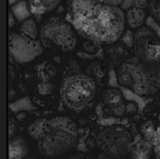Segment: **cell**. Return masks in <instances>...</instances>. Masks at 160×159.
<instances>
[{"instance_id": "cell-28", "label": "cell", "mask_w": 160, "mask_h": 159, "mask_svg": "<svg viewBox=\"0 0 160 159\" xmlns=\"http://www.w3.org/2000/svg\"><path fill=\"white\" fill-rule=\"evenodd\" d=\"M99 159H110V158H109V157H107V156H104V155H101Z\"/></svg>"}, {"instance_id": "cell-7", "label": "cell", "mask_w": 160, "mask_h": 159, "mask_svg": "<svg viewBox=\"0 0 160 159\" xmlns=\"http://www.w3.org/2000/svg\"><path fill=\"white\" fill-rule=\"evenodd\" d=\"M9 51L17 62L29 63L42 53V45L35 40H29L21 34H14L10 36Z\"/></svg>"}, {"instance_id": "cell-6", "label": "cell", "mask_w": 160, "mask_h": 159, "mask_svg": "<svg viewBox=\"0 0 160 159\" xmlns=\"http://www.w3.org/2000/svg\"><path fill=\"white\" fill-rule=\"evenodd\" d=\"M135 51L142 63L160 62V38L149 28H139L135 33Z\"/></svg>"}, {"instance_id": "cell-4", "label": "cell", "mask_w": 160, "mask_h": 159, "mask_svg": "<svg viewBox=\"0 0 160 159\" xmlns=\"http://www.w3.org/2000/svg\"><path fill=\"white\" fill-rule=\"evenodd\" d=\"M73 30L68 20L53 17L47 19L41 28V40L47 46L57 47L64 52L71 51L77 44Z\"/></svg>"}, {"instance_id": "cell-23", "label": "cell", "mask_w": 160, "mask_h": 159, "mask_svg": "<svg viewBox=\"0 0 160 159\" xmlns=\"http://www.w3.org/2000/svg\"><path fill=\"white\" fill-rule=\"evenodd\" d=\"M100 3H107V5H111V6H115V7H121V5L123 3L124 0H98Z\"/></svg>"}, {"instance_id": "cell-1", "label": "cell", "mask_w": 160, "mask_h": 159, "mask_svg": "<svg viewBox=\"0 0 160 159\" xmlns=\"http://www.w3.org/2000/svg\"><path fill=\"white\" fill-rule=\"evenodd\" d=\"M67 20L82 38L103 44H111L122 38L126 23L120 7L98 0H72Z\"/></svg>"}, {"instance_id": "cell-25", "label": "cell", "mask_w": 160, "mask_h": 159, "mask_svg": "<svg viewBox=\"0 0 160 159\" xmlns=\"http://www.w3.org/2000/svg\"><path fill=\"white\" fill-rule=\"evenodd\" d=\"M16 21H17V19H16V17L13 16V13L9 12V17H8V27H9V29H11V28L13 27Z\"/></svg>"}, {"instance_id": "cell-22", "label": "cell", "mask_w": 160, "mask_h": 159, "mask_svg": "<svg viewBox=\"0 0 160 159\" xmlns=\"http://www.w3.org/2000/svg\"><path fill=\"white\" fill-rule=\"evenodd\" d=\"M149 1H150V0H133L134 7L144 9V8H146L149 6Z\"/></svg>"}, {"instance_id": "cell-26", "label": "cell", "mask_w": 160, "mask_h": 159, "mask_svg": "<svg viewBox=\"0 0 160 159\" xmlns=\"http://www.w3.org/2000/svg\"><path fill=\"white\" fill-rule=\"evenodd\" d=\"M155 145H160V127L156 130V144Z\"/></svg>"}, {"instance_id": "cell-15", "label": "cell", "mask_w": 160, "mask_h": 159, "mask_svg": "<svg viewBox=\"0 0 160 159\" xmlns=\"http://www.w3.org/2000/svg\"><path fill=\"white\" fill-rule=\"evenodd\" d=\"M9 108H10V110L14 113L22 112V111L28 112V111L34 110V105H33V103H32L30 97H23V98H21V99L17 100V101L12 102V103H10Z\"/></svg>"}, {"instance_id": "cell-17", "label": "cell", "mask_w": 160, "mask_h": 159, "mask_svg": "<svg viewBox=\"0 0 160 159\" xmlns=\"http://www.w3.org/2000/svg\"><path fill=\"white\" fill-rule=\"evenodd\" d=\"M142 132L144 135V139H146L148 143H150L152 146L156 144V130L153 128L152 124L150 122H146L142 126Z\"/></svg>"}, {"instance_id": "cell-18", "label": "cell", "mask_w": 160, "mask_h": 159, "mask_svg": "<svg viewBox=\"0 0 160 159\" xmlns=\"http://www.w3.org/2000/svg\"><path fill=\"white\" fill-rule=\"evenodd\" d=\"M148 8L150 16L160 24V0H150Z\"/></svg>"}, {"instance_id": "cell-9", "label": "cell", "mask_w": 160, "mask_h": 159, "mask_svg": "<svg viewBox=\"0 0 160 159\" xmlns=\"http://www.w3.org/2000/svg\"><path fill=\"white\" fill-rule=\"evenodd\" d=\"M125 18H126V23L131 29H139L146 22L147 16L144 9L134 7L126 12Z\"/></svg>"}, {"instance_id": "cell-16", "label": "cell", "mask_w": 160, "mask_h": 159, "mask_svg": "<svg viewBox=\"0 0 160 159\" xmlns=\"http://www.w3.org/2000/svg\"><path fill=\"white\" fill-rule=\"evenodd\" d=\"M46 119H40L38 121L33 122L29 127V134L35 141H38L42 136L43 132L45 130V125H46Z\"/></svg>"}, {"instance_id": "cell-14", "label": "cell", "mask_w": 160, "mask_h": 159, "mask_svg": "<svg viewBox=\"0 0 160 159\" xmlns=\"http://www.w3.org/2000/svg\"><path fill=\"white\" fill-rule=\"evenodd\" d=\"M19 34H21L23 38H29V40H35L36 35H38V28H36L35 21L30 18L27 21L22 22Z\"/></svg>"}, {"instance_id": "cell-2", "label": "cell", "mask_w": 160, "mask_h": 159, "mask_svg": "<svg viewBox=\"0 0 160 159\" xmlns=\"http://www.w3.org/2000/svg\"><path fill=\"white\" fill-rule=\"evenodd\" d=\"M76 124L66 116L47 120L45 130L38 141V150L45 157H58L70 151L77 144Z\"/></svg>"}, {"instance_id": "cell-27", "label": "cell", "mask_w": 160, "mask_h": 159, "mask_svg": "<svg viewBox=\"0 0 160 159\" xmlns=\"http://www.w3.org/2000/svg\"><path fill=\"white\" fill-rule=\"evenodd\" d=\"M19 1H22V0H9V3H10V6H13V5H16L17 3H19Z\"/></svg>"}, {"instance_id": "cell-11", "label": "cell", "mask_w": 160, "mask_h": 159, "mask_svg": "<svg viewBox=\"0 0 160 159\" xmlns=\"http://www.w3.org/2000/svg\"><path fill=\"white\" fill-rule=\"evenodd\" d=\"M153 146L150 143L146 141V139H140L138 141L135 145L133 146V156L135 159H148L150 156L151 151H152Z\"/></svg>"}, {"instance_id": "cell-29", "label": "cell", "mask_w": 160, "mask_h": 159, "mask_svg": "<svg viewBox=\"0 0 160 159\" xmlns=\"http://www.w3.org/2000/svg\"><path fill=\"white\" fill-rule=\"evenodd\" d=\"M158 77H159L158 79H159V84H160V71H159V75H158Z\"/></svg>"}, {"instance_id": "cell-3", "label": "cell", "mask_w": 160, "mask_h": 159, "mask_svg": "<svg viewBox=\"0 0 160 159\" xmlns=\"http://www.w3.org/2000/svg\"><path fill=\"white\" fill-rule=\"evenodd\" d=\"M96 89V82L88 76H68L60 87V98L68 109L79 111L92 101Z\"/></svg>"}, {"instance_id": "cell-30", "label": "cell", "mask_w": 160, "mask_h": 159, "mask_svg": "<svg viewBox=\"0 0 160 159\" xmlns=\"http://www.w3.org/2000/svg\"><path fill=\"white\" fill-rule=\"evenodd\" d=\"M28 159H34V158H28Z\"/></svg>"}, {"instance_id": "cell-19", "label": "cell", "mask_w": 160, "mask_h": 159, "mask_svg": "<svg viewBox=\"0 0 160 159\" xmlns=\"http://www.w3.org/2000/svg\"><path fill=\"white\" fill-rule=\"evenodd\" d=\"M146 24H147V27H148L149 29L151 30V31L155 32V33L157 34V35L160 38V24L151 16L147 17V19H146Z\"/></svg>"}, {"instance_id": "cell-12", "label": "cell", "mask_w": 160, "mask_h": 159, "mask_svg": "<svg viewBox=\"0 0 160 159\" xmlns=\"http://www.w3.org/2000/svg\"><path fill=\"white\" fill-rule=\"evenodd\" d=\"M11 12L13 13L17 21H19V22L27 21L28 19H30V17L32 14L31 10H30L29 3H27V1H24V0L19 1L16 5L11 6Z\"/></svg>"}, {"instance_id": "cell-13", "label": "cell", "mask_w": 160, "mask_h": 159, "mask_svg": "<svg viewBox=\"0 0 160 159\" xmlns=\"http://www.w3.org/2000/svg\"><path fill=\"white\" fill-rule=\"evenodd\" d=\"M103 101L114 110L118 106H122L123 95L116 89H107L103 92Z\"/></svg>"}, {"instance_id": "cell-10", "label": "cell", "mask_w": 160, "mask_h": 159, "mask_svg": "<svg viewBox=\"0 0 160 159\" xmlns=\"http://www.w3.org/2000/svg\"><path fill=\"white\" fill-rule=\"evenodd\" d=\"M27 152V144L20 137L12 139L9 143V159H24Z\"/></svg>"}, {"instance_id": "cell-8", "label": "cell", "mask_w": 160, "mask_h": 159, "mask_svg": "<svg viewBox=\"0 0 160 159\" xmlns=\"http://www.w3.org/2000/svg\"><path fill=\"white\" fill-rule=\"evenodd\" d=\"M62 3V0H29L30 10L34 16H43L53 11Z\"/></svg>"}, {"instance_id": "cell-24", "label": "cell", "mask_w": 160, "mask_h": 159, "mask_svg": "<svg viewBox=\"0 0 160 159\" xmlns=\"http://www.w3.org/2000/svg\"><path fill=\"white\" fill-rule=\"evenodd\" d=\"M17 130V123L13 119H10L9 120V136L12 137Z\"/></svg>"}, {"instance_id": "cell-5", "label": "cell", "mask_w": 160, "mask_h": 159, "mask_svg": "<svg viewBox=\"0 0 160 159\" xmlns=\"http://www.w3.org/2000/svg\"><path fill=\"white\" fill-rule=\"evenodd\" d=\"M98 145L112 158H121L133 149V141L126 130L121 127H107L99 133Z\"/></svg>"}, {"instance_id": "cell-20", "label": "cell", "mask_w": 160, "mask_h": 159, "mask_svg": "<svg viewBox=\"0 0 160 159\" xmlns=\"http://www.w3.org/2000/svg\"><path fill=\"white\" fill-rule=\"evenodd\" d=\"M122 41L127 46H133L135 45V34H133L131 31H125L122 35Z\"/></svg>"}, {"instance_id": "cell-21", "label": "cell", "mask_w": 160, "mask_h": 159, "mask_svg": "<svg viewBox=\"0 0 160 159\" xmlns=\"http://www.w3.org/2000/svg\"><path fill=\"white\" fill-rule=\"evenodd\" d=\"M53 91V85L49 82H42L38 86V92L43 95H47Z\"/></svg>"}]
</instances>
